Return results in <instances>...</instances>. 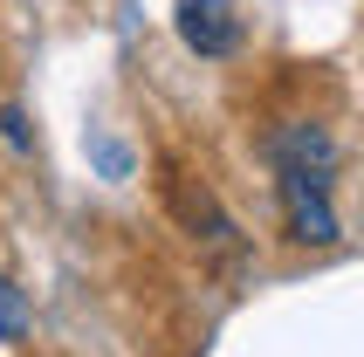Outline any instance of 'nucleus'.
<instances>
[{"mask_svg": "<svg viewBox=\"0 0 364 357\" xmlns=\"http://www.w3.org/2000/svg\"><path fill=\"white\" fill-rule=\"evenodd\" d=\"M28 323H35V309H28V296H21L14 282L0 275V343H21V337H28Z\"/></svg>", "mask_w": 364, "mask_h": 357, "instance_id": "obj_4", "label": "nucleus"}, {"mask_svg": "<svg viewBox=\"0 0 364 357\" xmlns=\"http://www.w3.org/2000/svg\"><path fill=\"white\" fill-rule=\"evenodd\" d=\"M172 213H179L186 227L206 240V247H220V255H241V234H234V220L213 206V193H206V186H193V178H172Z\"/></svg>", "mask_w": 364, "mask_h": 357, "instance_id": "obj_3", "label": "nucleus"}, {"mask_svg": "<svg viewBox=\"0 0 364 357\" xmlns=\"http://www.w3.org/2000/svg\"><path fill=\"white\" fill-rule=\"evenodd\" d=\"M268 165H275V199L282 220L303 247H330L337 240V213H330V172H337V144L323 124L289 117L268 131Z\"/></svg>", "mask_w": 364, "mask_h": 357, "instance_id": "obj_1", "label": "nucleus"}, {"mask_svg": "<svg viewBox=\"0 0 364 357\" xmlns=\"http://www.w3.org/2000/svg\"><path fill=\"white\" fill-rule=\"evenodd\" d=\"M0 131H7L14 144H28V117H21V110H0Z\"/></svg>", "mask_w": 364, "mask_h": 357, "instance_id": "obj_5", "label": "nucleus"}, {"mask_svg": "<svg viewBox=\"0 0 364 357\" xmlns=\"http://www.w3.org/2000/svg\"><path fill=\"white\" fill-rule=\"evenodd\" d=\"M172 28H179V41L200 62H227L241 48V7L234 0H179L172 7Z\"/></svg>", "mask_w": 364, "mask_h": 357, "instance_id": "obj_2", "label": "nucleus"}]
</instances>
